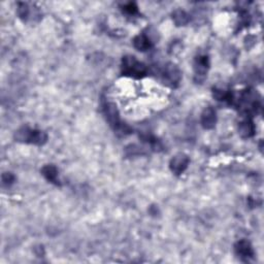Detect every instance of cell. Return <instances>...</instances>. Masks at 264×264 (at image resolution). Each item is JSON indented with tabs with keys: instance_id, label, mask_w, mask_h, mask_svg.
I'll return each instance as SVG.
<instances>
[{
	"instance_id": "ba28073f",
	"label": "cell",
	"mask_w": 264,
	"mask_h": 264,
	"mask_svg": "<svg viewBox=\"0 0 264 264\" xmlns=\"http://www.w3.org/2000/svg\"><path fill=\"white\" fill-rule=\"evenodd\" d=\"M200 123L204 129H213L217 124V113L212 106L205 107L203 110L201 117H200Z\"/></svg>"
},
{
	"instance_id": "5bb4252c",
	"label": "cell",
	"mask_w": 264,
	"mask_h": 264,
	"mask_svg": "<svg viewBox=\"0 0 264 264\" xmlns=\"http://www.w3.org/2000/svg\"><path fill=\"white\" fill-rule=\"evenodd\" d=\"M17 14L19 18L22 19L23 21H27L29 15H30V8H29L27 3L24 2H19L18 3V8H17Z\"/></svg>"
},
{
	"instance_id": "30bf717a",
	"label": "cell",
	"mask_w": 264,
	"mask_h": 264,
	"mask_svg": "<svg viewBox=\"0 0 264 264\" xmlns=\"http://www.w3.org/2000/svg\"><path fill=\"white\" fill-rule=\"evenodd\" d=\"M256 132L255 125L250 117H247L243 120H241L239 124V133L243 139H250L254 136Z\"/></svg>"
},
{
	"instance_id": "4fadbf2b",
	"label": "cell",
	"mask_w": 264,
	"mask_h": 264,
	"mask_svg": "<svg viewBox=\"0 0 264 264\" xmlns=\"http://www.w3.org/2000/svg\"><path fill=\"white\" fill-rule=\"evenodd\" d=\"M172 21L177 26H185L190 21V17L183 9H175L172 13Z\"/></svg>"
},
{
	"instance_id": "9c48e42d",
	"label": "cell",
	"mask_w": 264,
	"mask_h": 264,
	"mask_svg": "<svg viewBox=\"0 0 264 264\" xmlns=\"http://www.w3.org/2000/svg\"><path fill=\"white\" fill-rule=\"evenodd\" d=\"M234 250H236L237 255L240 257L241 259H251L254 256V250L250 241L247 240H239L236 246H234Z\"/></svg>"
},
{
	"instance_id": "6da1fadb",
	"label": "cell",
	"mask_w": 264,
	"mask_h": 264,
	"mask_svg": "<svg viewBox=\"0 0 264 264\" xmlns=\"http://www.w3.org/2000/svg\"><path fill=\"white\" fill-rule=\"evenodd\" d=\"M15 140L19 143L44 145L48 141V134L43 130L32 129L29 128L28 126H23L16 131Z\"/></svg>"
},
{
	"instance_id": "9a60e30c",
	"label": "cell",
	"mask_w": 264,
	"mask_h": 264,
	"mask_svg": "<svg viewBox=\"0 0 264 264\" xmlns=\"http://www.w3.org/2000/svg\"><path fill=\"white\" fill-rule=\"evenodd\" d=\"M122 11L127 14V15H135V14H138V6H136V4L134 2H128V3H126L125 5H123L122 7Z\"/></svg>"
},
{
	"instance_id": "8fae6325",
	"label": "cell",
	"mask_w": 264,
	"mask_h": 264,
	"mask_svg": "<svg viewBox=\"0 0 264 264\" xmlns=\"http://www.w3.org/2000/svg\"><path fill=\"white\" fill-rule=\"evenodd\" d=\"M42 174L44 175V178L50 183L56 186L61 185L60 180H59V171H58V168L55 165H52V164L45 165L42 168Z\"/></svg>"
},
{
	"instance_id": "3957f363",
	"label": "cell",
	"mask_w": 264,
	"mask_h": 264,
	"mask_svg": "<svg viewBox=\"0 0 264 264\" xmlns=\"http://www.w3.org/2000/svg\"><path fill=\"white\" fill-rule=\"evenodd\" d=\"M238 104L242 113L246 114L247 117H251L260 109V97L255 90L247 89L240 95Z\"/></svg>"
},
{
	"instance_id": "277c9868",
	"label": "cell",
	"mask_w": 264,
	"mask_h": 264,
	"mask_svg": "<svg viewBox=\"0 0 264 264\" xmlns=\"http://www.w3.org/2000/svg\"><path fill=\"white\" fill-rule=\"evenodd\" d=\"M102 109H103V114L105 116V118L107 122L110 123L112 126V128L115 131H119L121 133H129L130 128L127 125L123 124L120 118V114L118 112V109L115 103L109 102V101H104L102 104Z\"/></svg>"
},
{
	"instance_id": "8992f818",
	"label": "cell",
	"mask_w": 264,
	"mask_h": 264,
	"mask_svg": "<svg viewBox=\"0 0 264 264\" xmlns=\"http://www.w3.org/2000/svg\"><path fill=\"white\" fill-rule=\"evenodd\" d=\"M210 68V59L207 55H198L194 61V73L197 82L205 79Z\"/></svg>"
},
{
	"instance_id": "5b68a950",
	"label": "cell",
	"mask_w": 264,
	"mask_h": 264,
	"mask_svg": "<svg viewBox=\"0 0 264 264\" xmlns=\"http://www.w3.org/2000/svg\"><path fill=\"white\" fill-rule=\"evenodd\" d=\"M161 75L164 83L169 85L170 87H177L182 79V72L180 68L173 63H168L164 65Z\"/></svg>"
},
{
	"instance_id": "2e32d148",
	"label": "cell",
	"mask_w": 264,
	"mask_h": 264,
	"mask_svg": "<svg viewBox=\"0 0 264 264\" xmlns=\"http://www.w3.org/2000/svg\"><path fill=\"white\" fill-rule=\"evenodd\" d=\"M15 180V175L11 172H4L2 174V184L5 186H11L12 184H14Z\"/></svg>"
},
{
	"instance_id": "7c38bea8",
	"label": "cell",
	"mask_w": 264,
	"mask_h": 264,
	"mask_svg": "<svg viewBox=\"0 0 264 264\" xmlns=\"http://www.w3.org/2000/svg\"><path fill=\"white\" fill-rule=\"evenodd\" d=\"M133 46L136 50L145 52L153 47V42L151 41V38L145 34H139L133 38Z\"/></svg>"
},
{
	"instance_id": "7a4b0ae2",
	"label": "cell",
	"mask_w": 264,
	"mask_h": 264,
	"mask_svg": "<svg viewBox=\"0 0 264 264\" xmlns=\"http://www.w3.org/2000/svg\"><path fill=\"white\" fill-rule=\"evenodd\" d=\"M121 71L124 75L133 77V79H143L148 73L146 66L132 55L123 57Z\"/></svg>"
},
{
	"instance_id": "52a82bcc",
	"label": "cell",
	"mask_w": 264,
	"mask_h": 264,
	"mask_svg": "<svg viewBox=\"0 0 264 264\" xmlns=\"http://www.w3.org/2000/svg\"><path fill=\"white\" fill-rule=\"evenodd\" d=\"M189 163L190 159L188 156L184 153H179L171 158L169 162V168L175 175H180L187 169Z\"/></svg>"
}]
</instances>
